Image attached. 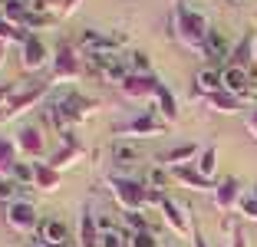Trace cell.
<instances>
[{
    "instance_id": "cell-39",
    "label": "cell",
    "mask_w": 257,
    "mask_h": 247,
    "mask_svg": "<svg viewBox=\"0 0 257 247\" xmlns=\"http://www.w3.org/2000/svg\"><path fill=\"white\" fill-rule=\"evenodd\" d=\"M231 247H247V234H244V227H237V231L231 234Z\"/></svg>"
},
{
    "instance_id": "cell-44",
    "label": "cell",
    "mask_w": 257,
    "mask_h": 247,
    "mask_svg": "<svg viewBox=\"0 0 257 247\" xmlns=\"http://www.w3.org/2000/svg\"><path fill=\"white\" fill-rule=\"evenodd\" d=\"M254 69H257V40H254Z\"/></svg>"
},
{
    "instance_id": "cell-34",
    "label": "cell",
    "mask_w": 257,
    "mask_h": 247,
    "mask_svg": "<svg viewBox=\"0 0 257 247\" xmlns=\"http://www.w3.org/2000/svg\"><path fill=\"white\" fill-rule=\"evenodd\" d=\"M125 224H128V234H142V231H155V227L145 221L142 211H136V214H125Z\"/></svg>"
},
{
    "instance_id": "cell-25",
    "label": "cell",
    "mask_w": 257,
    "mask_h": 247,
    "mask_svg": "<svg viewBox=\"0 0 257 247\" xmlns=\"http://www.w3.org/2000/svg\"><path fill=\"white\" fill-rule=\"evenodd\" d=\"M60 185H63V175L56 172L53 165H37V178H33L37 191H56Z\"/></svg>"
},
{
    "instance_id": "cell-7",
    "label": "cell",
    "mask_w": 257,
    "mask_h": 247,
    "mask_svg": "<svg viewBox=\"0 0 257 247\" xmlns=\"http://www.w3.org/2000/svg\"><path fill=\"white\" fill-rule=\"evenodd\" d=\"M4 221L14 234H33L40 227V217L33 201H14V204H4Z\"/></svg>"
},
{
    "instance_id": "cell-26",
    "label": "cell",
    "mask_w": 257,
    "mask_h": 247,
    "mask_svg": "<svg viewBox=\"0 0 257 247\" xmlns=\"http://www.w3.org/2000/svg\"><path fill=\"white\" fill-rule=\"evenodd\" d=\"M112 158H115V165H139V162H142V145H136V142H119V139H115Z\"/></svg>"
},
{
    "instance_id": "cell-14",
    "label": "cell",
    "mask_w": 257,
    "mask_h": 247,
    "mask_svg": "<svg viewBox=\"0 0 257 247\" xmlns=\"http://www.w3.org/2000/svg\"><path fill=\"white\" fill-rule=\"evenodd\" d=\"M99 237H102V231H99V214L92 211V204H83V211H79V234H76V244H79V247H99Z\"/></svg>"
},
{
    "instance_id": "cell-19",
    "label": "cell",
    "mask_w": 257,
    "mask_h": 247,
    "mask_svg": "<svg viewBox=\"0 0 257 247\" xmlns=\"http://www.w3.org/2000/svg\"><path fill=\"white\" fill-rule=\"evenodd\" d=\"M198 155H201V145H198V142H185V145H175V149H168L165 155L159 158V165L172 172V168H185V165L195 162Z\"/></svg>"
},
{
    "instance_id": "cell-36",
    "label": "cell",
    "mask_w": 257,
    "mask_h": 247,
    "mask_svg": "<svg viewBox=\"0 0 257 247\" xmlns=\"http://www.w3.org/2000/svg\"><path fill=\"white\" fill-rule=\"evenodd\" d=\"M20 33L23 30H17L14 23H7L4 17H0V40H7V43H20Z\"/></svg>"
},
{
    "instance_id": "cell-46",
    "label": "cell",
    "mask_w": 257,
    "mask_h": 247,
    "mask_svg": "<svg viewBox=\"0 0 257 247\" xmlns=\"http://www.w3.org/2000/svg\"><path fill=\"white\" fill-rule=\"evenodd\" d=\"M0 4H4V0H0Z\"/></svg>"
},
{
    "instance_id": "cell-13",
    "label": "cell",
    "mask_w": 257,
    "mask_h": 247,
    "mask_svg": "<svg viewBox=\"0 0 257 247\" xmlns=\"http://www.w3.org/2000/svg\"><path fill=\"white\" fill-rule=\"evenodd\" d=\"M37 234H40V240H43L46 247H69V237H73L69 224L60 221V217H46V221H40Z\"/></svg>"
},
{
    "instance_id": "cell-5",
    "label": "cell",
    "mask_w": 257,
    "mask_h": 247,
    "mask_svg": "<svg viewBox=\"0 0 257 247\" xmlns=\"http://www.w3.org/2000/svg\"><path fill=\"white\" fill-rule=\"evenodd\" d=\"M162 132H165V122H162V115H155V112H142V115H136V119H128V122H119V126L112 129V135L119 139V142L152 139V135H162Z\"/></svg>"
},
{
    "instance_id": "cell-35",
    "label": "cell",
    "mask_w": 257,
    "mask_h": 247,
    "mask_svg": "<svg viewBox=\"0 0 257 247\" xmlns=\"http://www.w3.org/2000/svg\"><path fill=\"white\" fill-rule=\"evenodd\" d=\"M99 247H128V244H125V237H122V234L112 227V231H102V237H99Z\"/></svg>"
},
{
    "instance_id": "cell-47",
    "label": "cell",
    "mask_w": 257,
    "mask_h": 247,
    "mask_svg": "<svg viewBox=\"0 0 257 247\" xmlns=\"http://www.w3.org/2000/svg\"><path fill=\"white\" fill-rule=\"evenodd\" d=\"M43 247H46V244H43Z\"/></svg>"
},
{
    "instance_id": "cell-27",
    "label": "cell",
    "mask_w": 257,
    "mask_h": 247,
    "mask_svg": "<svg viewBox=\"0 0 257 247\" xmlns=\"http://www.w3.org/2000/svg\"><path fill=\"white\" fill-rule=\"evenodd\" d=\"M155 105H159V115L165 122H175L178 119V102H175L172 89L168 86H159V92H155Z\"/></svg>"
},
{
    "instance_id": "cell-37",
    "label": "cell",
    "mask_w": 257,
    "mask_h": 247,
    "mask_svg": "<svg viewBox=\"0 0 257 247\" xmlns=\"http://www.w3.org/2000/svg\"><path fill=\"white\" fill-rule=\"evenodd\" d=\"M132 73H142V76H149V73H152L149 56H145L142 50H136V53H132Z\"/></svg>"
},
{
    "instance_id": "cell-33",
    "label": "cell",
    "mask_w": 257,
    "mask_h": 247,
    "mask_svg": "<svg viewBox=\"0 0 257 247\" xmlns=\"http://www.w3.org/2000/svg\"><path fill=\"white\" fill-rule=\"evenodd\" d=\"M125 244L128 247H159V237H155V231H142V234H128Z\"/></svg>"
},
{
    "instance_id": "cell-24",
    "label": "cell",
    "mask_w": 257,
    "mask_h": 247,
    "mask_svg": "<svg viewBox=\"0 0 257 247\" xmlns=\"http://www.w3.org/2000/svg\"><path fill=\"white\" fill-rule=\"evenodd\" d=\"M20 162V152H17V142L14 139H0V178H10Z\"/></svg>"
},
{
    "instance_id": "cell-22",
    "label": "cell",
    "mask_w": 257,
    "mask_h": 247,
    "mask_svg": "<svg viewBox=\"0 0 257 247\" xmlns=\"http://www.w3.org/2000/svg\"><path fill=\"white\" fill-rule=\"evenodd\" d=\"M30 4H23V0H4L0 4V17L7 23H14L17 30H27V23H30Z\"/></svg>"
},
{
    "instance_id": "cell-2",
    "label": "cell",
    "mask_w": 257,
    "mask_h": 247,
    "mask_svg": "<svg viewBox=\"0 0 257 247\" xmlns=\"http://www.w3.org/2000/svg\"><path fill=\"white\" fill-rule=\"evenodd\" d=\"M172 33H175V40H178L185 50L201 53L211 30H208V23H204V17L198 14V10L185 7V4H175V10H172Z\"/></svg>"
},
{
    "instance_id": "cell-12",
    "label": "cell",
    "mask_w": 257,
    "mask_h": 247,
    "mask_svg": "<svg viewBox=\"0 0 257 247\" xmlns=\"http://www.w3.org/2000/svg\"><path fill=\"white\" fill-rule=\"evenodd\" d=\"M231 50H234V46L224 40V33L211 30V33H208V43H204V50H201V56L208 60L211 69H224L227 63H231Z\"/></svg>"
},
{
    "instance_id": "cell-1",
    "label": "cell",
    "mask_w": 257,
    "mask_h": 247,
    "mask_svg": "<svg viewBox=\"0 0 257 247\" xmlns=\"http://www.w3.org/2000/svg\"><path fill=\"white\" fill-rule=\"evenodd\" d=\"M92 112H99V102L76 89H56L53 102H46V122L63 135H69V129L86 122Z\"/></svg>"
},
{
    "instance_id": "cell-28",
    "label": "cell",
    "mask_w": 257,
    "mask_h": 247,
    "mask_svg": "<svg viewBox=\"0 0 257 247\" xmlns=\"http://www.w3.org/2000/svg\"><path fill=\"white\" fill-rule=\"evenodd\" d=\"M0 201L4 204H14V201H30V198H23V185L14 178H0Z\"/></svg>"
},
{
    "instance_id": "cell-29",
    "label": "cell",
    "mask_w": 257,
    "mask_h": 247,
    "mask_svg": "<svg viewBox=\"0 0 257 247\" xmlns=\"http://www.w3.org/2000/svg\"><path fill=\"white\" fill-rule=\"evenodd\" d=\"M168 185H172V175H168V168H162V165H155V168L145 175V188H149V191H162V195H165Z\"/></svg>"
},
{
    "instance_id": "cell-30",
    "label": "cell",
    "mask_w": 257,
    "mask_h": 247,
    "mask_svg": "<svg viewBox=\"0 0 257 247\" xmlns=\"http://www.w3.org/2000/svg\"><path fill=\"white\" fill-rule=\"evenodd\" d=\"M198 172L204 175V178H211L214 172H218V149L214 145H208V149H201V155H198Z\"/></svg>"
},
{
    "instance_id": "cell-32",
    "label": "cell",
    "mask_w": 257,
    "mask_h": 247,
    "mask_svg": "<svg viewBox=\"0 0 257 247\" xmlns=\"http://www.w3.org/2000/svg\"><path fill=\"white\" fill-rule=\"evenodd\" d=\"M237 214L244 217V221H250V224H257V195L250 191V195H241V201H237Z\"/></svg>"
},
{
    "instance_id": "cell-38",
    "label": "cell",
    "mask_w": 257,
    "mask_h": 247,
    "mask_svg": "<svg viewBox=\"0 0 257 247\" xmlns=\"http://www.w3.org/2000/svg\"><path fill=\"white\" fill-rule=\"evenodd\" d=\"M79 4H83V0H63V10H60V17H73L76 10H79Z\"/></svg>"
},
{
    "instance_id": "cell-3",
    "label": "cell",
    "mask_w": 257,
    "mask_h": 247,
    "mask_svg": "<svg viewBox=\"0 0 257 247\" xmlns=\"http://www.w3.org/2000/svg\"><path fill=\"white\" fill-rule=\"evenodd\" d=\"M106 188L112 191L115 204L125 214H136V211L149 208V188H145V181L125 178V175H106Z\"/></svg>"
},
{
    "instance_id": "cell-15",
    "label": "cell",
    "mask_w": 257,
    "mask_h": 247,
    "mask_svg": "<svg viewBox=\"0 0 257 247\" xmlns=\"http://www.w3.org/2000/svg\"><path fill=\"white\" fill-rule=\"evenodd\" d=\"M86 158V149L79 142H76L73 135H66V139H63V145H60V152H56L53 158H50V165H53L56 172H66V168H73V165H79Z\"/></svg>"
},
{
    "instance_id": "cell-9",
    "label": "cell",
    "mask_w": 257,
    "mask_h": 247,
    "mask_svg": "<svg viewBox=\"0 0 257 247\" xmlns=\"http://www.w3.org/2000/svg\"><path fill=\"white\" fill-rule=\"evenodd\" d=\"M149 204H155V208L162 211V217H165V224L172 227L175 234H191V221H188V214H185V208H178V204L172 201V198H165L162 191H149Z\"/></svg>"
},
{
    "instance_id": "cell-23",
    "label": "cell",
    "mask_w": 257,
    "mask_h": 247,
    "mask_svg": "<svg viewBox=\"0 0 257 247\" xmlns=\"http://www.w3.org/2000/svg\"><path fill=\"white\" fill-rule=\"evenodd\" d=\"M195 89H198V96H211V92H218V89H224V76H221V69H211V66H204V69H198V76H195Z\"/></svg>"
},
{
    "instance_id": "cell-10",
    "label": "cell",
    "mask_w": 257,
    "mask_h": 247,
    "mask_svg": "<svg viewBox=\"0 0 257 247\" xmlns=\"http://www.w3.org/2000/svg\"><path fill=\"white\" fill-rule=\"evenodd\" d=\"M14 142H17V152H20L23 162H37V158L46 155V139L40 132V126H30V122L20 126L14 135Z\"/></svg>"
},
{
    "instance_id": "cell-43",
    "label": "cell",
    "mask_w": 257,
    "mask_h": 247,
    "mask_svg": "<svg viewBox=\"0 0 257 247\" xmlns=\"http://www.w3.org/2000/svg\"><path fill=\"white\" fill-rule=\"evenodd\" d=\"M227 4H234V7H241V4H247V0H227Z\"/></svg>"
},
{
    "instance_id": "cell-42",
    "label": "cell",
    "mask_w": 257,
    "mask_h": 247,
    "mask_svg": "<svg viewBox=\"0 0 257 247\" xmlns=\"http://www.w3.org/2000/svg\"><path fill=\"white\" fill-rule=\"evenodd\" d=\"M7 50H10V43H7V40H0V63L7 60Z\"/></svg>"
},
{
    "instance_id": "cell-18",
    "label": "cell",
    "mask_w": 257,
    "mask_h": 247,
    "mask_svg": "<svg viewBox=\"0 0 257 247\" xmlns=\"http://www.w3.org/2000/svg\"><path fill=\"white\" fill-rule=\"evenodd\" d=\"M254 40H257V33H244V37L237 40V46L231 50V63H227V66L247 69V73L257 79V69H254Z\"/></svg>"
},
{
    "instance_id": "cell-4",
    "label": "cell",
    "mask_w": 257,
    "mask_h": 247,
    "mask_svg": "<svg viewBox=\"0 0 257 247\" xmlns=\"http://www.w3.org/2000/svg\"><path fill=\"white\" fill-rule=\"evenodd\" d=\"M73 79H79V50H76L73 40H60L53 50V76H50V82L66 86Z\"/></svg>"
},
{
    "instance_id": "cell-6",
    "label": "cell",
    "mask_w": 257,
    "mask_h": 247,
    "mask_svg": "<svg viewBox=\"0 0 257 247\" xmlns=\"http://www.w3.org/2000/svg\"><path fill=\"white\" fill-rule=\"evenodd\" d=\"M17 46H20V66L27 69V73H40V69L50 63V50H46V43L40 40V33L23 30Z\"/></svg>"
},
{
    "instance_id": "cell-20",
    "label": "cell",
    "mask_w": 257,
    "mask_h": 247,
    "mask_svg": "<svg viewBox=\"0 0 257 247\" xmlns=\"http://www.w3.org/2000/svg\"><path fill=\"white\" fill-rule=\"evenodd\" d=\"M119 43H122V40L106 37V33H96V30H86L83 37H79V46H83L89 56H102V53H112V50H119Z\"/></svg>"
},
{
    "instance_id": "cell-8",
    "label": "cell",
    "mask_w": 257,
    "mask_h": 247,
    "mask_svg": "<svg viewBox=\"0 0 257 247\" xmlns=\"http://www.w3.org/2000/svg\"><path fill=\"white\" fill-rule=\"evenodd\" d=\"M46 89H50V79L30 82L23 92H10V99H7V115H10V119H20L23 112H30L33 105H40L46 99Z\"/></svg>"
},
{
    "instance_id": "cell-21",
    "label": "cell",
    "mask_w": 257,
    "mask_h": 247,
    "mask_svg": "<svg viewBox=\"0 0 257 247\" xmlns=\"http://www.w3.org/2000/svg\"><path fill=\"white\" fill-rule=\"evenodd\" d=\"M204 105H208L211 112H218V115H234V112H241V109H244V99H237V96H231V92L218 89V92H211V96H204Z\"/></svg>"
},
{
    "instance_id": "cell-41",
    "label": "cell",
    "mask_w": 257,
    "mask_h": 247,
    "mask_svg": "<svg viewBox=\"0 0 257 247\" xmlns=\"http://www.w3.org/2000/svg\"><path fill=\"white\" fill-rule=\"evenodd\" d=\"M191 244L195 247H208V240H204V234L198 231V227H191Z\"/></svg>"
},
{
    "instance_id": "cell-45",
    "label": "cell",
    "mask_w": 257,
    "mask_h": 247,
    "mask_svg": "<svg viewBox=\"0 0 257 247\" xmlns=\"http://www.w3.org/2000/svg\"><path fill=\"white\" fill-rule=\"evenodd\" d=\"M69 247H79V244H69Z\"/></svg>"
},
{
    "instance_id": "cell-40",
    "label": "cell",
    "mask_w": 257,
    "mask_h": 247,
    "mask_svg": "<svg viewBox=\"0 0 257 247\" xmlns=\"http://www.w3.org/2000/svg\"><path fill=\"white\" fill-rule=\"evenodd\" d=\"M244 126H247L250 139H257V109H254V112H247V119H244Z\"/></svg>"
},
{
    "instance_id": "cell-16",
    "label": "cell",
    "mask_w": 257,
    "mask_h": 247,
    "mask_svg": "<svg viewBox=\"0 0 257 247\" xmlns=\"http://www.w3.org/2000/svg\"><path fill=\"white\" fill-rule=\"evenodd\" d=\"M172 181L175 185H182V188H188V191H214V185L218 181L214 178H204L198 168H191V165H185V168H172Z\"/></svg>"
},
{
    "instance_id": "cell-17",
    "label": "cell",
    "mask_w": 257,
    "mask_h": 247,
    "mask_svg": "<svg viewBox=\"0 0 257 247\" xmlns=\"http://www.w3.org/2000/svg\"><path fill=\"white\" fill-rule=\"evenodd\" d=\"M159 86H162V82L155 79V73H149V76H142V73H128V79L122 82L119 89L125 92L128 99H145V96H155V92H159Z\"/></svg>"
},
{
    "instance_id": "cell-11",
    "label": "cell",
    "mask_w": 257,
    "mask_h": 247,
    "mask_svg": "<svg viewBox=\"0 0 257 247\" xmlns=\"http://www.w3.org/2000/svg\"><path fill=\"white\" fill-rule=\"evenodd\" d=\"M241 178L237 175H224V178L214 185L211 198H214V208L221 211V214H231V211H237V201H241Z\"/></svg>"
},
{
    "instance_id": "cell-31",
    "label": "cell",
    "mask_w": 257,
    "mask_h": 247,
    "mask_svg": "<svg viewBox=\"0 0 257 247\" xmlns=\"http://www.w3.org/2000/svg\"><path fill=\"white\" fill-rule=\"evenodd\" d=\"M10 178H14V181H20L23 188H30V185H33V178H37V165H30V162H23V158H20Z\"/></svg>"
}]
</instances>
